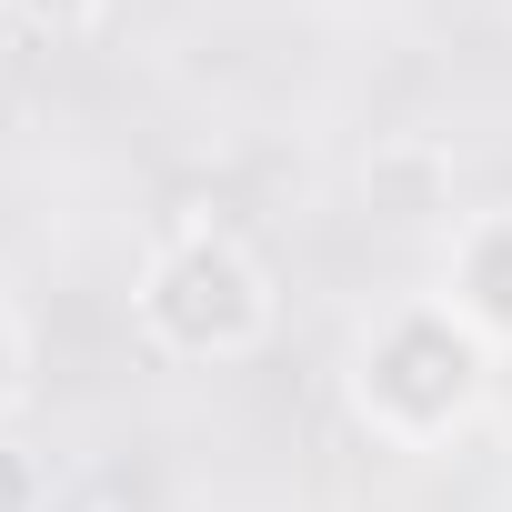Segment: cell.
<instances>
[{
  "instance_id": "cell-1",
  "label": "cell",
  "mask_w": 512,
  "mask_h": 512,
  "mask_svg": "<svg viewBox=\"0 0 512 512\" xmlns=\"http://www.w3.org/2000/svg\"><path fill=\"white\" fill-rule=\"evenodd\" d=\"M151 322L171 342H191V352H231V342L262 332V272H251L231 241H191L151 282Z\"/></svg>"
},
{
  "instance_id": "cell-2",
  "label": "cell",
  "mask_w": 512,
  "mask_h": 512,
  "mask_svg": "<svg viewBox=\"0 0 512 512\" xmlns=\"http://www.w3.org/2000/svg\"><path fill=\"white\" fill-rule=\"evenodd\" d=\"M402 382H432L442 412H462V402H472V342H462L452 322H432V312H422V322H392L382 352L362 362V402H392Z\"/></svg>"
},
{
  "instance_id": "cell-3",
  "label": "cell",
  "mask_w": 512,
  "mask_h": 512,
  "mask_svg": "<svg viewBox=\"0 0 512 512\" xmlns=\"http://www.w3.org/2000/svg\"><path fill=\"white\" fill-rule=\"evenodd\" d=\"M462 302L512 332V221H482V231L462 241Z\"/></svg>"
},
{
  "instance_id": "cell-4",
  "label": "cell",
  "mask_w": 512,
  "mask_h": 512,
  "mask_svg": "<svg viewBox=\"0 0 512 512\" xmlns=\"http://www.w3.org/2000/svg\"><path fill=\"white\" fill-rule=\"evenodd\" d=\"M91 0H31V21H81Z\"/></svg>"
},
{
  "instance_id": "cell-5",
  "label": "cell",
  "mask_w": 512,
  "mask_h": 512,
  "mask_svg": "<svg viewBox=\"0 0 512 512\" xmlns=\"http://www.w3.org/2000/svg\"><path fill=\"white\" fill-rule=\"evenodd\" d=\"M0 392H11V342H0Z\"/></svg>"
}]
</instances>
